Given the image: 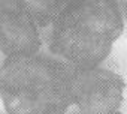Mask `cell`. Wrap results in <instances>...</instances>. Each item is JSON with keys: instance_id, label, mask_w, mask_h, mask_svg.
I'll return each instance as SVG.
<instances>
[{"instance_id": "obj_1", "label": "cell", "mask_w": 127, "mask_h": 114, "mask_svg": "<svg viewBox=\"0 0 127 114\" xmlns=\"http://www.w3.org/2000/svg\"><path fill=\"white\" fill-rule=\"evenodd\" d=\"M123 27L117 0H66L51 23L49 53L73 68L99 66Z\"/></svg>"}, {"instance_id": "obj_2", "label": "cell", "mask_w": 127, "mask_h": 114, "mask_svg": "<svg viewBox=\"0 0 127 114\" xmlns=\"http://www.w3.org/2000/svg\"><path fill=\"white\" fill-rule=\"evenodd\" d=\"M72 66L54 54L8 56L0 66V99L8 114H64L72 105Z\"/></svg>"}, {"instance_id": "obj_3", "label": "cell", "mask_w": 127, "mask_h": 114, "mask_svg": "<svg viewBox=\"0 0 127 114\" xmlns=\"http://www.w3.org/2000/svg\"><path fill=\"white\" fill-rule=\"evenodd\" d=\"M126 89L123 77L114 71L93 66L73 68L70 72L72 105L81 114H112L117 113Z\"/></svg>"}, {"instance_id": "obj_4", "label": "cell", "mask_w": 127, "mask_h": 114, "mask_svg": "<svg viewBox=\"0 0 127 114\" xmlns=\"http://www.w3.org/2000/svg\"><path fill=\"white\" fill-rule=\"evenodd\" d=\"M39 27L18 0H0V51L6 57L40 51Z\"/></svg>"}, {"instance_id": "obj_5", "label": "cell", "mask_w": 127, "mask_h": 114, "mask_svg": "<svg viewBox=\"0 0 127 114\" xmlns=\"http://www.w3.org/2000/svg\"><path fill=\"white\" fill-rule=\"evenodd\" d=\"M66 0H18V3L30 14L39 29L51 26Z\"/></svg>"}, {"instance_id": "obj_6", "label": "cell", "mask_w": 127, "mask_h": 114, "mask_svg": "<svg viewBox=\"0 0 127 114\" xmlns=\"http://www.w3.org/2000/svg\"><path fill=\"white\" fill-rule=\"evenodd\" d=\"M126 17H127V5H126Z\"/></svg>"}, {"instance_id": "obj_7", "label": "cell", "mask_w": 127, "mask_h": 114, "mask_svg": "<svg viewBox=\"0 0 127 114\" xmlns=\"http://www.w3.org/2000/svg\"><path fill=\"white\" fill-rule=\"evenodd\" d=\"M112 114H121V113H120V111H117V113H112Z\"/></svg>"}]
</instances>
